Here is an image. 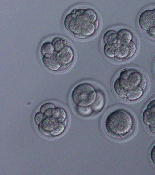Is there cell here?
Masks as SVG:
<instances>
[{"instance_id": "9a60e30c", "label": "cell", "mask_w": 155, "mask_h": 175, "mask_svg": "<svg viewBox=\"0 0 155 175\" xmlns=\"http://www.w3.org/2000/svg\"><path fill=\"white\" fill-rule=\"evenodd\" d=\"M76 111L79 115L84 116H89L94 112L91 106H76Z\"/></svg>"}, {"instance_id": "ac0fdd59", "label": "cell", "mask_w": 155, "mask_h": 175, "mask_svg": "<svg viewBox=\"0 0 155 175\" xmlns=\"http://www.w3.org/2000/svg\"><path fill=\"white\" fill-rule=\"evenodd\" d=\"M150 154L151 159L153 163L155 165V144L152 147Z\"/></svg>"}, {"instance_id": "7c38bea8", "label": "cell", "mask_w": 155, "mask_h": 175, "mask_svg": "<svg viewBox=\"0 0 155 175\" xmlns=\"http://www.w3.org/2000/svg\"><path fill=\"white\" fill-rule=\"evenodd\" d=\"M55 109L54 104L50 102H47L43 104L40 108V112L44 115L48 117L51 116Z\"/></svg>"}, {"instance_id": "6da1fadb", "label": "cell", "mask_w": 155, "mask_h": 175, "mask_svg": "<svg viewBox=\"0 0 155 175\" xmlns=\"http://www.w3.org/2000/svg\"><path fill=\"white\" fill-rule=\"evenodd\" d=\"M66 29L76 38L83 39L93 35L97 29L99 22L96 12L90 8L73 10L64 18Z\"/></svg>"}, {"instance_id": "30bf717a", "label": "cell", "mask_w": 155, "mask_h": 175, "mask_svg": "<svg viewBox=\"0 0 155 175\" xmlns=\"http://www.w3.org/2000/svg\"><path fill=\"white\" fill-rule=\"evenodd\" d=\"M144 92V91L140 87L135 88L129 92L126 100L133 101L137 100L143 96Z\"/></svg>"}, {"instance_id": "5bb4252c", "label": "cell", "mask_w": 155, "mask_h": 175, "mask_svg": "<svg viewBox=\"0 0 155 175\" xmlns=\"http://www.w3.org/2000/svg\"><path fill=\"white\" fill-rule=\"evenodd\" d=\"M54 51L53 45L51 42H45L41 46V52L43 56L47 53H51Z\"/></svg>"}, {"instance_id": "52a82bcc", "label": "cell", "mask_w": 155, "mask_h": 175, "mask_svg": "<svg viewBox=\"0 0 155 175\" xmlns=\"http://www.w3.org/2000/svg\"><path fill=\"white\" fill-rule=\"evenodd\" d=\"M42 60L44 65L51 70L56 71L61 67L57 56V53L55 51L43 56Z\"/></svg>"}, {"instance_id": "7a4b0ae2", "label": "cell", "mask_w": 155, "mask_h": 175, "mask_svg": "<svg viewBox=\"0 0 155 175\" xmlns=\"http://www.w3.org/2000/svg\"><path fill=\"white\" fill-rule=\"evenodd\" d=\"M103 125L104 130L108 136L115 139H121L130 132L133 127V122L127 111L116 108L106 114Z\"/></svg>"}, {"instance_id": "e0dca14e", "label": "cell", "mask_w": 155, "mask_h": 175, "mask_svg": "<svg viewBox=\"0 0 155 175\" xmlns=\"http://www.w3.org/2000/svg\"><path fill=\"white\" fill-rule=\"evenodd\" d=\"M148 36L152 39L155 40V27L150 28L146 31Z\"/></svg>"}, {"instance_id": "277c9868", "label": "cell", "mask_w": 155, "mask_h": 175, "mask_svg": "<svg viewBox=\"0 0 155 175\" xmlns=\"http://www.w3.org/2000/svg\"><path fill=\"white\" fill-rule=\"evenodd\" d=\"M97 91L94 86L90 83H80L72 90V100L76 107H91L96 99Z\"/></svg>"}, {"instance_id": "4fadbf2b", "label": "cell", "mask_w": 155, "mask_h": 175, "mask_svg": "<svg viewBox=\"0 0 155 175\" xmlns=\"http://www.w3.org/2000/svg\"><path fill=\"white\" fill-rule=\"evenodd\" d=\"M54 51L58 53L66 47L70 45L68 42L63 39H59L55 41L53 44Z\"/></svg>"}, {"instance_id": "8992f818", "label": "cell", "mask_w": 155, "mask_h": 175, "mask_svg": "<svg viewBox=\"0 0 155 175\" xmlns=\"http://www.w3.org/2000/svg\"><path fill=\"white\" fill-rule=\"evenodd\" d=\"M138 23L141 29L146 31L153 26V9H147L142 11L139 16Z\"/></svg>"}, {"instance_id": "8fae6325", "label": "cell", "mask_w": 155, "mask_h": 175, "mask_svg": "<svg viewBox=\"0 0 155 175\" xmlns=\"http://www.w3.org/2000/svg\"><path fill=\"white\" fill-rule=\"evenodd\" d=\"M142 119L143 122L149 125L155 121V112L150 109L146 108L143 112Z\"/></svg>"}, {"instance_id": "ffe728a7", "label": "cell", "mask_w": 155, "mask_h": 175, "mask_svg": "<svg viewBox=\"0 0 155 175\" xmlns=\"http://www.w3.org/2000/svg\"><path fill=\"white\" fill-rule=\"evenodd\" d=\"M153 9V19L154 20V26L155 27V8Z\"/></svg>"}, {"instance_id": "3957f363", "label": "cell", "mask_w": 155, "mask_h": 175, "mask_svg": "<svg viewBox=\"0 0 155 175\" xmlns=\"http://www.w3.org/2000/svg\"><path fill=\"white\" fill-rule=\"evenodd\" d=\"M147 80L142 73L134 69L125 68L116 75L113 83V88L118 97L126 100L129 92L139 87L144 91L147 86Z\"/></svg>"}, {"instance_id": "d6986e66", "label": "cell", "mask_w": 155, "mask_h": 175, "mask_svg": "<svg viewBox=\"0 0 155 175\" xmlns=\"http://www.w3.org/2000/svg\"><path fill=\"white\" fill-rule=\"evenodd\" d=\"M149 128L152 132L155 133V121L149 125Z\"/></svg>"}, {"instance_id": "ba28073f", "label": "cell", "mask_w": 155, "mask_h": 175, "mask_svg": "<svg viewBox=\"0 0 155 175\" xmlns=\"http://www.w3.org/2000/svg\"><path fill=\"white\" fill-rule=\"evenodd\" d=\"M105 102V98L103 93L100 90H97L96 99L91 105L94 111L98 112L103 108Z\"/></svg>"}, {"instance_id": "44dd1931", "label": "cell", "mask_w": 155, "mask_h": 175, "mask_svg": "<svg viewBox=\"0 0 155 175\" xmlns=\"http://www.w3.org/2000/svg\"><path fill=\"white\" fill-rule=\"evenodd\" d=\"M154 65H155V63H154Z\"/></svg>"}, {"instance_id": "9c48e42d", "label": "cell", "mask_w": 155, "mask_h": 175, "mask_svg": "<svg viewBox=\"0 0 155 175\" xmlns=\"http://www.w3.org/2000/svg\"><path fill=\"white\" fill-rule=\"evenodd\" d=\"M57 122L66 124L67 115L66 111L61 108H57L54 111L52 115Z\"/></svg>"}, {"instance_id": "2e32d148", "label": "cell", "mask_w": 155, "mask_h": 175, "mask_svg": "<svg viewBox=\"0 0 155 175\" xmlns=\"http://www.w3.org/2000/svg\"><path fill=\"white\" fill-rule=\"evenodd\" d=\"M45 115L41 112H37L34 116V121L37 125H39L44 119Z\"/></svg>"}, {"instance_id": "5b68a950", "label": "cell", "mask_w": 155, "mask_h": 175, "mask_svg": "<svg viewBox=\"0 0 155 175\" xmlns=\"http://www.w3.org/2000/svg\"><path fill=\"white\" fill-rule=\"evenodd\" d=\"M56 53L61 67L65 69L69 67L72 63L74 57L73 50L70 45Z\"/></svg>"}]
</instances>
